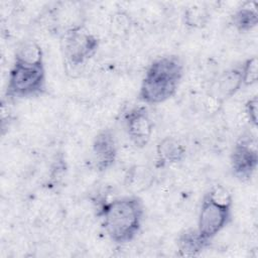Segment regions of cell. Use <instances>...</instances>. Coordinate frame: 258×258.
Instances as JSON below:
<instances>
[{"label":"cell","instance_id":"obj_1","mask_svg":"<svg viewBox=\"0 0 258 258\" xmlns=\"http://www.w3.org/2000/svg\"><path fill=\"white\" fill-rule=\"evenodd\" d=\"M46 73L41 46L33 40L23 42L16 50L8 73L5 97L23 99L42 94Z\"/></svg>","mask_w":258,"mask_h":258},{"label":"cell","instance_id":"obj_2","mask_svg":"<svg viewBox=\"0 0 258 258\" xmlns=\"http://www.w3.org/2000/svg\"><path fill=\"white\" fill-rule=\"evenodd\" d=\"M102 228L116 244L133 241L141 230L144 205L137 196H124L104 202L98 209Z\"/></svg>","mask_w":258,"mask_h":258},{"label":"cell","instance_id":"obj_3","mask_svg":"<svg viewBox=\"0 0 258 258\" xmlns=\"http://www.w3.org/2000/svg\"><path fill=\"white\" fill-rule=\"evenodd\" d=\"M183 76V63L177 55L155 58L142 78L139 100L157 105L169 100L176 93Z\"/></svg>","mask_w":258,"mask_h":258},{"label":"cell","instance_id":"obj_4","mask_svg":"<svg viewBox=\"0 0 258 258\" xmlns=\"http://www.w3.org/2000/svg\"><path fill=\"white\" fill-rule=\"evenodd\" d=\"M232 219V198L222 188H212L203 198L197 230L200 235L211 241L224 230Z\"/></svg>","mask_w":258,"mask_h":258},{"label":"cell","instance_id":"obj_5","mask_svg":"<svg viewBox=\"0 0 258 258\" xmlns=\"http://www.w3.org/2000/svg\"><path fill=\"white\" fill-rule=\"evenodd\" d=\"M99 44L98 37L86 30L83 25L73 26L68 28L63 34V55L69 64L76 68L94 56Z\"/></svg>","mask_w":258,"mask_h":258},{"label":"cell","instance_id":"obj_6","mask_svg":"<svg viewBox=\"0 0 258 258\" xmlns=\"http://www.w3.org/2000/svg\"><path fill=\"white\" fill-rule=\"evenodd\" d=\"M230 164L233 175L240 181L251 179L258 166V152L256 143L243 138L236 142L231 155Z\"/></svg>","mask_w":258,"mask_h":258},{"label":"cell","instance_id":"obj_7","mask_svg":"<svg viewBox=\"0 0 258 258\" xmlns=\"http://www.w3.org/2000/svg\"><path fill=\"white\" fill-rule=\"evenodd\" d=\"M126 133L131 142L138 148L148 144L153 132V121L144 106H136L124 116Z\"/></svg>","mask_w":258,"mask_h":258},{"label":"cell","instance_id":"obj_8","mask_svg":"<svg viewBox=\"0 0 258 258\" xmlns=\"http://www.w3.org/2000/svg\"><path fill=\"white\" fill-rule=\"evenodd\" d=\"M92 157L98 171L109 169L117 158V143L111 129L100 131L92 143Z\"/></svg>","mask_w":258,"mask_h":258},{"label":"cell","instance_id":"obj_9","mask_svg":"<svg viewBox=\"0 0 258 258\" xmlns=\"http://www.w3.org/2000/svg\"><path fill=\"white\" fill-rule=\"evenodd\" d=\"M243 87L242 74L240 66L224 71L213 82L209 88V94L212 99L218 103H224L236 95Z\"/></svg>","mask_w":258,"mask_h":258},{"label":"cell","instance_id":"obj_10","mask_svg":"<svg viewBox=\"0 0 258 258\" xmlns=\"http://www.w3.org/2000/svg\"><path fill=\"white\" fill-rule=\"evenodd\" d=\"M209 246L210 242L205 240L197 229L184 230L177 237L176 247L179 257L198 256Z\"/></svg>","mask_w":258,"mask_h":258},{"label":"cell","instance_id":"obj_11","mask_svg":"<svg viewBox=\"0 0 258 258\" xmlns=\"http://www.w3.org/2000/svg\"><path fill=\"white\" fill-rule=\"evenodd\" d=\"M156 153L160 165L177 163L185 157V147L178 139L165 137L158 142Z\"/></svg>","mask_w":258,"mask_h":258},{"label":"cell","instance_id":"obj_12","mask_svg":"<svg viewBox=\"0 0 258 258\" xmlns=\"http://www.w3.org/2000/svg\"><path fill=\"white\" fill-rule=\"evenodd\" d=\"M231 23L239 32H248L257 26L258 14L254 2H248L238 8L231 17Z\"/></svg>","mask_w":258,"mask_h":258},{"label":"cell","instance_id":"obj_13","mask_svg":"<svg viewBox=\"0 0 258 258\" xmlns=\"http://www.w3.org/2000/svg\"><path fill=\"white\" fill-rule=\"evenodd\" d=\"M243 86H252L258 79V60L257 56H251L240 64Z\"/></svg>","mask_w":258,"mask_h":258},{"label":"cell","instance_id":"obj_14","mask_svg":"<svg viewBox=\"0 0 258 258\" xmlns=\"http://www.w3.org/2000/svg\"><path fill=\"white\" fill-rule=\"evenodd\" d=\"M257 106H258L257 96H253L245 104L246 117L249 123L254 127L257 126Z\"/></svg>","mask_w":258,"mask_h":258}]
</instances>
